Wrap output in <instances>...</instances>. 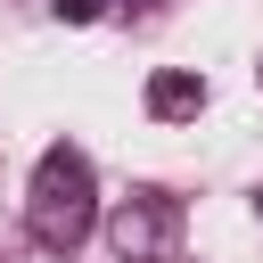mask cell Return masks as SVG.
<instances>
[{
	"mask_svg": "<svg viewBox=\"0 0 263 263\" xmlns=\"http://www.w3.org/2000/svg\"><path fill=\"white\" fill-rule=\"evenodd\" d=\"M90 222H99L90 156H82V148H49V156L33 164V189H25V230H33V247L74 255V247L90 238Z\"/></svg>",
	"mask_w": 263,
	"mask_h": 263,
	"instance_id": "1",
	"label": "cell"
},
{
	"mask_svg": "<svg viewBox=\"0 0 263 263\" xmlns=\"http://www.w3.org/2000/svg\"><path fill=\"white\" fill-rule=\"evenodd\" d=\"M107 247H115V263H164L173 255V205L164 197H123L107 214Z\"/></svg>",
	"mask_w": 263,
	"mask_h": 263,
	"instance_id": "2",
	"label": "cell"
},
{
	"mask_svg": "<svg viewBox=\"0 0 263 263\" xmlns=\"http://www.w3.org/2000/svg\"><path fill=\"white\" fill-rule=\"evenodd\" d=\"M123 8H148V0H123Z\"/></svg>",
	"mask_w": 263,
	"mask_h": 263,
	"instance_id": "5",
	"label": "cell"
},
{
	"mask_svg": "<svg viewBox=\"0 0 263 263\" xmlns=\"http://www.w3.org/2000/svg\"><path fill=\"white\" fill-rule=\"evenodd\" d=\"M255 214H263V197H255Z\"/></svg>",
	"mask_w": 263,
	"mask_h": 263,
	"instance_id": "6",
	"label": "cell"
},
{
	"mask_svg": "<svg viewBox=\"0 0 263 263\" xmlns=\"http://www.w3.org/2000/svg\"><path fill=\"white\" fill-rule=\"evenodd\" d=\"M197 107H205V82H197L189 66H164V74H148V115L181 123V115H197Z\"/></svg>",
	"mask_w": 263,
	"mask_h": 263,
	"instance_id": "3",
	"label": "cell"
},
{
	"mask_svg": "<svg viewBox=\"0 0 263 263\" xmlns=\"http://www.w3.org/2000/svg\"><path fill=\"white\" fill-rule=\"evenodd\" d=\"M58 16H66V25H99V16H107V0H58Z\"/></svg>",
	"mask_w": 263,
	"mask_h": 263,
	"instance_id": "4",
	"label": "cell"
}]
</instances>
